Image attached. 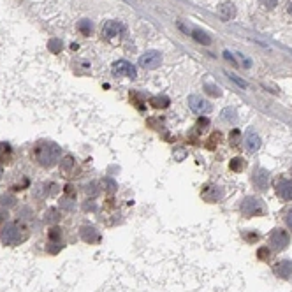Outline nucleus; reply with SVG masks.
<instances>
[{"label":"nucleus","mask_w":292,"mask_h":292,"mask_svg":"<svg viewBox=\"0 0 292 292\" xmlns=\"http://www.w3.org/2000/svg\"><path fill=\"white\" fill-rule=\"evenodd\" d=\"M276 4H278V0H261V5L264 9H275Z\"/></svg>","instance_id":"b1692460"},{"label":"nucleus","mask_w":292,"mask_h":292,"mask_svg":"<svg viewBox=\"0 0 292 292\" xmlns=\"http://www.w3.org/2000/svg\"><path fill=\"white\" fill-rule=\"evenodd\" d=\"M245 166H246L245 160L239 159V157H238V159L231 160V171H234V173H241L243 169H245Z\"/></svg>","instance_id":"aec40b11"},{"label":"nucleus","mask_w":292,"mask_h":292,"mask_svg":"<svg viewBox=\"0 0 292 292\" xmlns=\"http://www.w3.org/2000/svg\"><path fill=\"white\" fill-rule=\"evenodd\" d=\"M27 238H29V231L21 226V224H5L2 227V231H0V239H2L4 245L9 246L20 245Z\"/></svg>","instance_id":"f03ea898"},{"label":"nucleus","mask_w":292,"mask_h":292,"mask_svg":"<svg viewBox=\"0 0 292 292\" xmlns=\"http://www.w3.org/2000/svg\"><path fill=\"white\" fill-rule=\"evenodd\" d=\"M160 62H162V55L159 53V51H146V53L141 55V58H139V65L145 67V69H148V71H153V69H157V67L160 65Z\"/></svg>","instance_id":"423d86ee"},{"label":"nucleus","mask_w":292,"mask_h":292,"mask_svg":"<svg viewBox=\"0 0 292 292\" xmlns=\"http://www.w3.org/2000/svg\"><path fill=\"white\" fill-rule=\"evenodd\" d=\"M111 71H113L115 76H127V78H132V80L138 76L136 67L130 62H127V60H118V62H115L113 67H111Z\"/></svg>","instance_id":"0eeeda50"},{"label":"nucleus","mask_w":292,"mask_h":292,"mask_svg":"<svg viewBox=\"0 0 292 292\" xmlns=\"http://www.w3.org/2000/svg\"><path fill=\"white\" fill-rule=\"evenodd\" d=\"M218 16H220L224 21L233 20V18L236 16V7H234V4H231V2H226V4H222L220 9H218Z\"/></svg>","instance_id":"4468645a"},{"label":"nucleus","mask_w":292,"mask_h":292,"mask_svg":"<svg viewBox=\"0 0 292 292\" xmlns=\"http://www.w3.org/2000/svg\"><path fill=\"white\" fill-rule=\"evenodd\" d=\"M2 175H4V171H2V166H0V178H2Z\"/></svg>","instance_id":"473e14b6"},{"label":"nucleus","mask_w":292,"mask_h":292,"mask_svg":"<svg viewBox=\"0 0 292 292\" xmlns=\"http://www.w3.org/2000/svg\"><path fill=\"white\" fill-rule=\"evenodd\" d=\"M267 181H269V173L266 169H255L254 173V183L259 188H267Z\"/></svg>","instance_id":"ddd939ff"},{"label":"nucleus","mask_w":292,"mask_h":292,"mask_svg":"<svg viewBox=\"0 0 292 292\" xmlns=\"http://www.w3.org/2000/svg\"><path fill=\"white\" fill-rule=\"evenodd\" d=\"M289 241H291V238H289L287 231L284 229H275L269 234V245L275 252H282L289 245Z\"/></svg>","instance_id":"39448f33"},{"label":"nucleus","mask_w":292,"mask_h":292,"mask_svg":"<svg viewBox=\"0 0 292 292\" xmlns=\"http://www.w3.org/2000/svg\"><path fill=\"white\" fill-rule=\"evenodd\" d=\"M100 32H102V37H104L106 41L117 44V42H120L121 39L125 37L127 29H125V25H123V23H120V21L109 20V21H106L104 25H102Z\"/></svg>","instance_id":"7ed1b4c3"},{"label":"nucleus","mask_w":292,"mask_h":292,"mask_svg":"<svg viewBox=\"0 0 292 292\" xmlns=\"http://www.w3.org/2000/svg\"><path fill=\"white\" fill-rule=\"evenodd\" d=\"M48 48H50L51 53H60V50H62V41H60V39H51V41L48 42Z\"/></svg>","instance_id":"412c9836"},{"label":"nucleus","mask_w":292,"mask_h":292,"mask_svg":"<svg viewBox=\"0 0 292 292\" xmlns=\"http://www.w3.org/2000/svg\"><path fill=\"white\" fill-rule=\"evenodd\" d=\"M76 27H78L80 33H83V35H92V32H93V25L90 20H80Z\"/></svg>","instance_id":"dca6fc26"},{"label":"nucleus","mask_w":292,"mask_h":292,"mask_svg":"<svg viewBox=\"0 0 292 292\" xmlns=\"http://www.w3.org/2000/svg\"><path fill=\"white\" fill-rule=\"evenodd\" d=\"M81 238L85 239L87 243H93V241H99V234L93 227H83L81 231Z\"/></svg>","instance_id":"2eb2a0df"},{"label":"nucleus","mask_w":292,"mask_h":292,"mask_svg":"<svg viewBox=\"0 0 292 292\" xmlns=\"http://www.w3.org/2000/svg\"><path fill=\"white\" fill-rule=\"evenodd\" d=\"M72 164H74V160H72V157H65V160H63V162H62V167H63V169H69V167H71Z\"/></svg>","instance_id":"cd10ccee"},{"label":"nucleus","mask_w":292,"mask_h":292,"mask_svg":"<svg viewBox=\"0 0 292 292\" xmlns=\"http://www.w3.org/2000/svg\"><path fill=\"white\" fill-rule=\"evenodd\" d=\"M267 254H269V252H267L266 248H263V250L259 252V257H264V259H266V257H267Z\"/></svg>","instance_id":"7c9ffc66"},{"label":"nucleus","mask_w":292,"mask_h":292,"mask_svg":"<svg viewBox=\"0 0 292 292\" xmlns=\"http://www.w3.org/2000/svg\"><path fill=\"white\" fill-rule=\"evenodd\" d=\"M206 92L211 93V95H217V97H220V95H222L220 87H215V85H206Z\"/></svg>","instance_id":"5701e85b"},{"label":"nucleus","mask_w":292,"mask_h":292,"mask_svg":"<svg viewBox=\"0 0 292 292\" xmlns=\"http://www.w3.org/2000/svg\"><path fill=\"white\" fill-rule=\"evenodd\" d=\"M229 78H231V80H233V81H236V83H238V85H239V87H243V88H246V83H245V81H241V80H238V78H236V76H229Z\"/></svg>","instance_id":"c756f323"},{"label":"nucleus","mask_w":292,"mask_h":292,"mask_svg":"<svg viewBox=\"0 0 292 292\" xmlns=\"http://www.w3.org/2000/svg\"><path fill=\"white\" fill-rule=\"evenodd\" d=\"M275 273L280 278H292V261L284 259L275 266Z\"/></svg>","instance_id":"9d476101"},{"label":"nucleus","mask_w":292,"mask_h":292,"mask_svg":"<svg viewBox=\"0 0 292 292\" xmlns=\"http://www.w3.org/2000/svg\"><path fill=\"white\" fill-rule=\"evenodd\" d=\"M238 141H239V130L236 129L231 132V143H233V145H238Z\"/></svg>","instance_id":"393cba45"},{"label":"nucleus","mask_w":292,"mask_h":292,"mask_svg":"<svg viewBox=\"0 0 292 292\" xmlns=\"http://www.w3.org/2000/svg\"><path fill=\"white\" fill-rule=\"evenodd\" d=\"M192 37L196 39L197 42H201V44H206V46H208V44H211V39H209L204 32H201V30H194Z\"/></svg>","instance_id":"6ab92c4d"},{"label":"nucleus","mask_w":292,"mask_h":292,"mask_svg":"<svg viewBox=\"0 0 292 292\" xmlns=\"http://www.w3.org/2000/svg\"><path fill=\"white\" fill-rule=\"evenodd\" d=\"M201 196H203V199H204L206 203H217L222 197V190H220V187H204L203 192H201Z\"/></svg>","instance_id":"9b49d317"},{"label":"nucleus","mask_w":292,"mask_h":292,"mask_svg":"<svg viewBox=\"0 0 292 292\" xmlns=\"http://www.w3.org/2000/svg\"><path fill=\"white\" fill-rule=\"evenodd\" d=\"M245 146H246V150L248 151H257L261 148V138L257 136L255 132H246V136H245Z\"/></svg>","instance_id":"f8f14e48"},{"label":"nucleus","mask_w":292,"mask_h":292,"mask_svg":"<svg viewBox=\"0 0 292 292\" xmlns=\"http://www.w3.org/2000/svg\"><path fill=\"white\" fill-rule=\"evenodd\" d=\"M150 104L153 106V108H167L169 106V99H167L166 95H160V97H151L150 99Z\"/></svg>","instance_id":"a211bd4d"},{"label":"nucleus","mask_w":292,"mask_h":292,"mask_svg":"<svg viewBox=\"0 0 292 292\" xmlns=\"http://www.w3.org/2000/svg\"><path fill=\"white\" fill-rule=\"evenodd\" d=\"M266 211L264 208V203L261 199H255V197H245L241 203V213L245 217L252 218V217H259Z\"/></svg>","instance_id":"20e7f679"},{"label":"nucleus","mask_w":292,"mask_h":292,"mask_svg":"<svg viewBox=\"0 0 292 292\" xmlns=\"http://www.w3.org/2000/svg\"><path fill=\"white\" fill-rule=\"evenodd\" d=\"M276 194L284 201H292V179H280L276 183Z\"/></svg>","instance_id":"1a4fd4ad"},{"label":"nucleus","mask_w":292,"mask_h":292,"mask_svg":"<svg viewBox=\"0 0 292 292\" xmlns=\"http://www.w3.org/2000/svg\"><path fill=\"white\" fill-rule=\"evenodd\" d=\"M7 211H5V209H0V224H2V222H5L7 220Z\"/></svg>","instance_id":"c85d7f7f"},{"label":"nucleus","mask_w":292,"mask_h":292,"mask_svg":"<svg viewBox=\"0 0 292 292\" xmlns=\"http://www.w3.org/2000/svg\"><path fill=\"white\" fill-rule=\"evenodd\" d=\"M60 157H62V150L55 143H42L35 148V159L42 167H53Z\"/></svg>","instance_id":"f257e3e1"},{"label":"nucleus","mask_w":292,"mask_h":292,"mask_svg":"<svg viewBox=\"0 0 292 292\" xmlns=\"http://www.w3.org/2000/svg\"><path fill=\"white\" fill-rule=\"evenodd\" d=\"M285 224H287V227L292 231V209H289V211L285 213Z\"/></svg>","instance_id":"a878e982"},{"label":"nucleus","mask_w":292,"mask_h":292,"mask_svg":"<svg viewBox=\"0 0 292 292\" xmlns=\"http://www.w3.org/2000/svg\"><path fill=\"white\" fill-rule=\"evenodd\" d=\"M58 220V217H57V211L55 209H50V217L46 215V222H57Z\"/></svg>","instance_id":"bb28decb"},{"label":"nucleus","mask_w":292,"mask_h":292,"mask_svg":"<svg viewBox=\"0 0 292 292\" xmlns=\"http://www.w3.org/2000/svg\"><path fill=\"white\" fill-rule=\"evenodd\" d=\"M287 13L292 16V0H289V2H287Z\"/></svg>","instance_id":"2f4dec72"},{"label":"nucleus","mask_w":292,"mask_h":292,"mask_svg":"<svg viewBox=\"0 0 292 292\" xmlns=\"http://www.w3.org/2000/svg\"><path fill=\"white\" fill-rule=\"evenodd\" d=\"M188 108L192 109L194 113H197V115H204V113H209V111H211V104H209L206 99H203V97H199V95L188 97Z\"/></svg>","instance_id":"6e6552de"},{"label":"nucleus","mask_w":292,"mask_h":292,"mask_svg":"<svg viewBox=\"0 0 292 292\" xmlns=\"http://www.w3.org/2000/svg\"><path fill=\"white\" fill-rule=\"evenodd\" d=\"M11 153H13L11 146H9L7 143H0V160H2V162H9Z\"/></svg>","instance_id":"f3484780"},{"label":"nucleus","mask_w":292,"mask_h":292,"mask_svg":"<svg viewBox=\"0 0 292 292\" xmlns=\"http://www.w3.org/2000/svg\"><path fill=\"white\" fill-rule=\"evenodd\" d=\"M222 118H224L226 121H236L238 120V115H236L234 109H226V111L222 113Z\"/></svg>","instance_id":"4be33fe9"}]
</instances>
